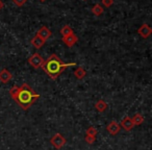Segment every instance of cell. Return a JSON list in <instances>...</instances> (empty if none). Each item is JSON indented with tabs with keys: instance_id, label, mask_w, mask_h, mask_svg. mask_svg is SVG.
<instances>
[{
	"instance_id": "6da1fadb",
	"label": "cell",
	"mask_w": 152,
	"mask_h": 150,
	"mask_svg": "<svg viewBox=\"0 0 152 150\" xmlns=\"http://www.w3.org/2000/svg\"><path fill=\"white\" fill-rule=\"evenodd\" d=\"M74 66H76L75 63L66 64L56 54H51L47 59V61H44L41 68L46 72L47 75H49L51 79L55 80L68 67H74Z\"/></svg>"
},
{
	"instance_id": "7a4b0ae2",
	"label": "cell",
	"mask_w": 152,
	"mask_h": 150,
	"mask_svg": "<svg viewBox=\"0 0 152 150\" xmlns=\"http://www.w3.org/2000/svg\"><path fill=\"white\" fill-rule=\"evenodd\" d=\"M40 98V95L37 94L27 83H23L22 87L19 88V92L14 98L16 103L19 104L24 110L29 108L36 102L37 99Z\"/></svg>"
},
{
	"instance_id": "3957f363",
	"label": "cell",
	"mask_w": 152,
	"mask_h": 150,
	"mask_svg": "<svg viewBox=\"0 0 152 150\" xmlns=\"http://www.w3.org/2000/svg\"><path fill=\"white\" fill-rule=\"evenodd\" d=\"M66 142H67L66 141V139L61 135V133H55V135L50 139L51 145L54 146L56 149H61L63 146H65Z\"/></svg>"
},
{
	"instance_id": "277c9868",
	"label": "cell",
	"mask_w": 152,
	"mask_h": 150,
	"mask_svg": "<svg viewBox=\"0 0 152 150\" xmlns=\"http://www.w3.org/2000/svg\"><path fill=\"white\" fill-rule=\"evenodd\" d=\"M44 61H45L44 59H43L39 53H34V54L28 59V63H29L34 68H36V69H39V68L42 67Z\"/></svg>"
},
{
	"instance_id": "5b68a950",
	"label": "cell",
	"mask_w": 152,
	"mask_h": 150,
	"mask_svg": "<svg viewBox=\"0 0 152 150\" xmlns=\"http://www.w3.org/2000/svg\"><path fill=\"white\" fill-rule=\"evenodd\" d=\"M137 34L143 39H147V38H149L150 34H152V29L148 24H143V25L137 29Z\"/></svg>"
},
{
	"instance_id": "8992f818",
	"label": "cell",
	"mask_w": 152,
	"mask_h": 150,
	"mask_svg": "<svg viewBox=\"0 0 152 150\" xmlns=\"http://www.w3.org/2000/svg\"><path fill=\"white\" fill-rule=\"evenodd\" d=\"M120 129H121L120 124H119L118 122H116V121H112V122L107 125V127H106L107 132L112 135H116L117 133H119Z\"/></svg>"
},
{
	"instance_id": "52a82bcc",
	"label": "cell",
	"mask_w": 152,
	"mask_h": 150,
	"mask_svg": "<svg viewBox=\"0 0 152 150\" xmlns=\"http://www.w3.org/2000/svg\"><path fill=\"white\" fill-rule=\"evenodd\" d=\"M37 36H39L43 41H47L51 37V31L48 29V27L46 26H42L40 29L37 32Z\"/></svg>"
},
{
	"instance_id": "ba28073f",
	"label": "cell",
	"mask_w": 152,
	"mask_h": 150,
	"mask_svg": "<svg viewBox=\"0 0 152 150\" xmlns=\"http://www.w3.org/2000/svg\"><path fill=\"white\" fill-rule=\"evenodd\" d=\"M77 41H78V38H77V36H76L75 34H69L68 37H65V38H63V42L65 43L66 45H67L68 47H72L74 46V45L77 43Z\"/></svg>"
},
{
	"instance_id": "9c48e42d",
	"label": "cell",
	"mask_w": 152,
	"mask_h": 150,
	"mask_svg": "<svg viewBox=\"0 0 152 150\" xmlns=\"http://www.w3.org/2000/svg\"><path fill=\"white\" fill-rule=\"evenodd\" d=\"M13 75L11 72H9L7 69H3L0 71V81L2 83H7L12 79Z\"/></svg>"
},
{
	"instance_id": "30bf717a",
	"label": "cell",
	"mask_w": 152,
	"mask_h": 150,
	"mask_svg": "<svg viewBox=\"0 0 152 150\" xmlns=\"http://www.w3.org/2000/svg\"><path fill=\"white\" fill-rule=\"evenodd\" d=\"M120 126L122 127L123 129H125L126 131H129V130H131V129L133 128V126H134V125H133L132 121H131V118H128V117H126V118H124L122 120Z\"/></svg>"
},
{
	"instance_id": "8fae6325",
	"label": "cell",
	"mask_w": 152,
	"mask_h": 150,
	"mask_svg": "<svg viewBox=\"0 0 152 150\" xmlns=\"http://www.w3.org/2000/svg\"><path fill=\"white\" fill-rule=\"evenodd\" d=\"M30 43H31V45L34 47H36L37 49L41 48V47H43V45L45 44V41H43L42 39L40 38L39 36H34V38L31 39V41H30Z\"/></svg>"
},
{
	"instance_id": "7c38bea8",
	"label": "cell",
	"mask_w": 152,
	"mask_h": 150,
	"mask_svg": "<svg viewBox=\"0 0 152 150\" xmlns=\"http://www.w3.org/2000/svg\"><path fill=\"white\" fill-rule=\"evenodd\" d=\"M95 108L99 113H103V112H105L106 108H107V103H106V102L104 101V100L100 99V100H98V101L96 102Z\"/></svg>"
},
{
	"instance_id": "4fadbf2b",
	"label": "cell",
	"mask_w": 152,
	"mask_h": 150,
	"mask_svg": "<svg viewBox=\"0 0 152 150\" xmlns=\"http://www.w3.org/2000/svg\"><path fill=\"white\" fill-rule=\"evenodd\" d=\"M74 75H75V77L77 79H83V77L87 75V72H86V70L83 69V68L78 67L75 71H74Z\"/></svg>"
},
{
	"instance_id": "5bb4252c",
	"label": "cell",
	"mask_w": 152,
	"mask_h": 150,
	"mask_svg": "<svg viewBox=\"0 0 152 150\" xmlns=\"http://www.w3.org/2000/svg\"><path fill=\"white\" fill-rule=\"evenodd\" d=\"M133 125H141L144 122V117L141 114H135L134 116L131 118Z\"/></svg>"
},
{
	"instance_id": "9a60e30c",
	"label": "cell",
	"mask_w": 152,
	"mask_h": 150,
	"mask_svg": "<svg viewBox=\"0 0 152 150\" xmlns=\"http://www.w3.org/2000/svg\"><path fill=\"white\" fill-rule=\"evenodd\" d=\"M73 34V29H72L71 27H70L69 25H65L63 26V28L61 29V34L63 36V38H65V37H68L69 34Z\"/></svg>"
},
{
	"instance_id": "2e32d148",
	"label": "cell",
	"mask_w": 152,
	"mask_h": 150,
	"mask_svg": "<svg viewBox=\"0 0 152 150\" xmlns=\"http://www.w3.org/2000/svg\"><path fill=\"white\" fill-rule=\"evenodd\" d=\"M103 12H104L103 7H102L100 4H95V5L93 7V9H92V13H93L95 16H100V15H102V14H103Z\"/></svg>"
},
{
	"instance_id": "e0dca14e",
	"label": "cell",
	"mask_w": 152,
	"mask_h": 150,
	"mask_svg": "<svg viewBox=\"0 0 152 150\" xmlns=\"http://www.w3.org/2000/svg\"><path fill=\"white\" fill-rule=\"evenodd\" d=\"M97 133H98L97 129H96L94 126H90L89 128L87 129V135H92V137H95V138H96Z\"/></svg>"
},
{
	"instance_id": "ac0fdd59",
	"label": "cell",
	"mask_w": 152,
	"mask_h": 150,
	"mask_svg": "<svg viewBox=\"0 0 152 150\" xmlns=\"http://www.w3.org/2000/svg\"><path fill=\"white\" fill-rule=\"evenodd\" d=\"M18 92H19V87H18V86H14V87L10 90V95L12 96L13 99L16 97V95L18 94Z\"/></svg>"
},
{
	"instance_id": "d6986e66",
	"label": "cell",
	"mask_w": 152,
	"mask_h": 150,
	"mask_svg": "<svg viewBox=\"0 0 152 150\" xmlns=\"http://www.w3.org/2000/svg\"><path fill=\"white\" fill-rule=\"evenodd\" d=\"M85 140H86V142H87L88 144H93L94 142L96 141V138H95V137H92V135H86Z\"/></svg>"
},
{
	"instance_id": "ffe728a7",
	"label": "cell",
	"mask_w": 152,
	"mask_h": 150,
	"mask_svg": "<svg viewBox=\"0 0 152 150\" xmlns=\"http://www.w3.org/2000/svg\"><path fill=\"white\" fill-rule=\"evenodd\" d=\"M102 4L105 7H110L114 4V0H102Z\"/></svg>"
},
{
	"instance_id": "44dd1931",
	"label": "cell",
	"mask_w": 152,
	"mask_h": 150,
	"mask_svg": "<svg viewBox=\"0 0 152 150\" xmlns=\"http://www.w3.org/2000/svg\"><path fill=\"white\" fill-rule=\"evenodd\" d=\"M26 1H27V0H13V2L15 3L17 7H23V5L26 3Z\"/></svg>"
},
{
	"instance_id": "7402d4cb",
	"label": "cell",
	"mask_w": 152,
	"mask_h": 150,
	"mask_svg": "<svg viewBox=\"0 0 152 150\" xmlns=\"http://www.w3.org/2000/svg\"><path fill=\"white\" fill-rule=\"evenodd\" d=\"M3 7H4V3L2 2V0H0V11H1Z\"/></svg>"
},
{
	"instance_id": "603a6c76",
	"label": "cell",
	"mask_w": 152,
	"mask_h": 150,
	"mask_svg": "<svg viewBox=\"0 0 152 150\" xmlns=\"http://www.w3.org/2000/svg\"><path fill=\"white\" fill-rule=\"evenodd\" d=\"M41 2H44V1H46V0H40Z\"/></svg>"
},
{
	"instance_id": "cb8c5ba5",
	"label": "cell",
	"mask_w": 152,
	"mask_h": 150,
	"mask_svg": "<svg viewBox=\"0 0 152 150\" xmlns=\"http://www.w3.org/2000/svg\"><path fill=\"white\" fill-rule=\"evenodd\" d=\"M85 1H86V0H85Z\"/></svg>"
}]
</instances>
